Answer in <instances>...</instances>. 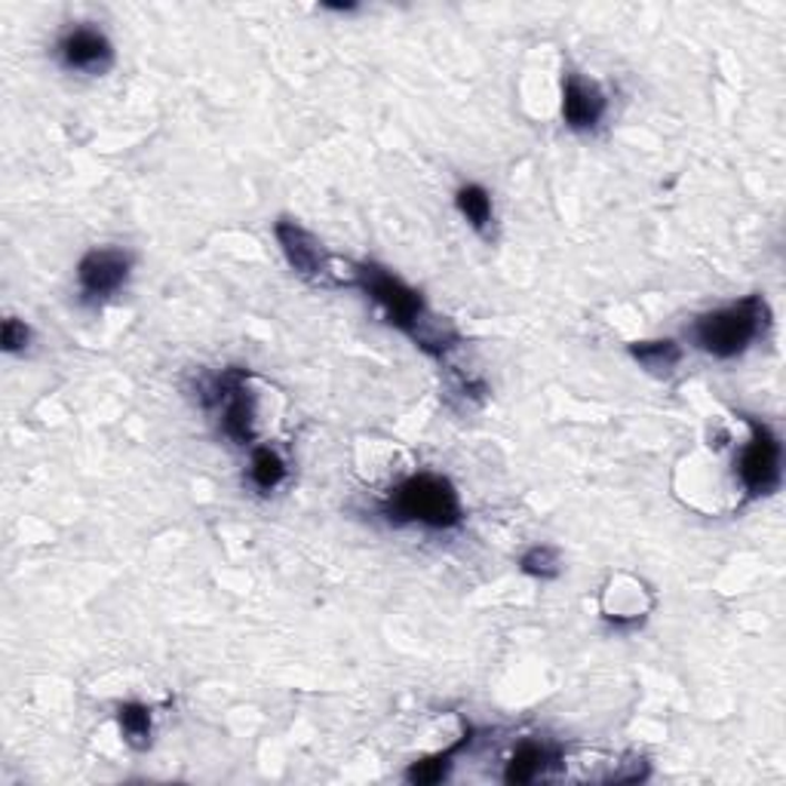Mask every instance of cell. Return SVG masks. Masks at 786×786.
I'll return each instance as SVG.
<instances>
[{"instance_id": "cell-10", "label": "cell", "mask_w": 786, "mask_h": 786, "mask_svg": "<svg viewBox=\"0 0 786 786\" xmlns=\"http://www.w3.org/2000/svg\"><path fill=\"white\" fill-rule=\"evenodd\" d=\"M630 354L633 360H639L651 375H670L672 369L679 366L682 360V347L670 338H660V342H636L630 344Z\"/></svg>"}, {"instance_id": "cell-3", "label": "cell", "mask_w": 786, "mask_h": 786, "mask_svg": "<svg viewBox=\"0 0 786 786\" xmlns=\"http://www.w3.org/2000/svg\"><path fill=\"white\" fill-rule=\"evenodd\" d=\"M354 283H360L384 307V314H387V320H391L396 330H403L419 342L421 323L428 317L424 298H421L419 292L409 289L403 279H396L379 265H356Z\"/></svg>"}, {"instance_id": "cell-13", "label": "cell", "mask_w": 786, "mask_h": 786, "mask_svg": "<svg viewBox=\"0 0 786 786\" xmlns=\"http://www.w3.org/2000/svg\"><path fill=\"white\" fill-rule=\"evenodd\" d=\"M117 719H120V731L127 737L129 747L145 749L151 744V710L145 704H124L117 710Z\"/></svg>"}, {"instance_id": "cell-5", "label": "cell", "mask_w": 786, "mask_h": 786, "mask_svg": "<svg viewBox=\"0 0 786 786\" xmlns=\"http://www.w3.org/2000/svg\"><path fill=\"white\" fill-rule=\"evenodd\" d=\"M59 59L65 68L71 71H83V75H102L115 62V47L111 40L105 38L102 31L96 28H71L62 40H59Z\"/></svg>"}, {"instance_id": "cell-6", "label": "cell", "mask_w": 786, "mask_h": 786, "mask_svg": "<svg viewBox=\"0 0 786 786\" xmlns=\"http://www.w3.org/2000/svg\"><path fill=\"white\" fill-rule=\"evenodd\" d=\"M129 267L132 262L120 249H92L77 265V283L89 298H105L127 283Z\"/></svg>"}, {"instance_id": "cell-8", "label": "cell", "mask_w": 786, "mask_h": 786, "mask_svg": "<svg viewBox=\"0 0 786 786\" xmlns=\"http://www.w3.org/2000/svg\"><path fill=\"white\" fill-rule=\"evenodd\" d=\"M606 115V96L597 83H587L578 75L562 80V117L571 129H593Z\"/></svg>"}, {"instance_id": "cell-1", "label": "cell", "mask_w": 786, "mask_h": 786, "mask_svg": "<svg viewBox=\"0 0 786 786\" xmlns=\"http://www.w3.org/2000/svg\"><path fill=\"white\" fill-rule=\"evenodd\" d=\"M384 517L396 525L419 522L433 532H449V529L461 525L464 508H461L455 485L445 476L419 473V476L400 482L396 492H391L387 504H384Z\"/></svg>"}, {"instance_id": "cell-9", "label": "cell", "mask_w": 786, "mask_h": 786, "mask_svg": "<svg viewBox=\"0 0 786 786\" xmlns=\"http://www.w3.org/2000/svg\"><path fill=\"white\" fill-rule=\"evenodd\" d=\"M222 428L234 443L249 445L258 436V424H255V400L246 393V387L234 391L225 400V415H222Z\"/></svg>"}, {"instance_id": "cell-15", "label": "cell", "mask_w": 786, "mask_h": 786, "mask_svg": "<svg viewBox=\"0 0 786 786\" xmlns=\"http://www.w3.org/2000/svg\"><path fill=\"white\" fill-rule=\"evenodd\" d=\"M470 737H461L455 747H449L445 753H440V756H433V759H424V762H415L412 768L406 772V780L409 784H436V780H443L445 772H449V759L455 756L458 749L468 744Z\"/></svg>"}, {"instance_id": "cell-16", "label": "cell", "mask_w": 786, "mask_h": 786, "mask_svg": "<svg viewBox=\"0 0 786 786\" xmlns=\"http://www.w3.org/2000/svg\"><path fill=\"white\" fill-rule=\"evenodd\" d=\"M520 566L525 574H532V578H541V581H553L559 574V557L553 547H544L538 544L532 547V550H525L520 559Z\"/></svg>"}, {"instance_id": "cell-11", "label": "cell", "mask_w": 786, "mask_h": 786, "mask_svg": "<svg viewBox=\"0 0 786 786\" xmlns=\"http://www.w3.org/2000/svg\"><path fill=\"white\" fill-rule=\"evenodd\" d=\"M557 759L553 753L547 747H538V744H525L513 753V759L508 762V772H504V780L508 784H529L534 780L538 774L544 772L550 762Z\"/></svg>"}, {"instance_id": "cell-12", "label": "cell", "mask_w": 786, "mask_h": 786, "mask_svg": "<svg viewBox=\"0 0 786 786\" xmlns=\"http://www.w3.org/2000/svg\"><path fill=\"white\" fill-rule=\"evenodd\" d=\"M455 206L473 228H489V222H492V197H489V190L482 188V185H461L455 190Z\"/></svg>"}, {"instance_id": "cell-2", "label": "cell", "mask_w": 786, "mask_h": 786, "mask_svg": "<svg viewBox=\"0 0 786 786\" xmlns=\"http://www.w3.org/2000/svg\"><path fill=\"white\" fill-rule=\"evenodd\" d=\"M765 326H768L765 298L747 295L737 305L698 317V323L691 326V338L700 351L719 356V360H731V356L744 354L749 344L759 338Z\"/></svg>"}, {"instance_id": "cell-7", "label": "cell", "mask_w": 786, "mask_h": 786, "mask_svg": "<svg viewBox=\"0 0 786 786\" xmlns=\"http://www.w3.org/2000/svg\"><path fill=\"white\" fill-rule=\"evenodd\" d=\"M274 234H277L279 249H283V255H286V262H289V267L295 274L314 279L323 277V274L330 271L323 243H320L311 230L302 228L298 222L279 218L277 225H274Z\"/></svg>"}, {"instance_id": "cell-17", "label": "cell", "mask_w": 786, "mask_h": 786, "mask_svg": "<svg viewBox=\"0 0 786 786\" xmlns=\"http://www.w3.org/2000/svg\"><path fill=\"white\" fill-rule=\"evenodd\" d=\"M28 338H31V332H28V326L22 323V320H16V317L3 320V332H0V342H3V351H7V354H16V351H26Z\"/></svg>"}, {"instance_id": "cell-14", "label": "cell", "mask_w": 786, "mask_h": 786, "mask_svg": "<svg viewBox=\"0 0 786 786\" xmlns=\"http://www.w3.org/2000/svg\"><path fill=\"white\" fill-rule=\"evenodd\" d=\"M249 476H253L255 489L274 492L279 482L286 480V464H283V458H279L274 449H255Z\"/></svg>"}, {"instance_id": "cell-4", "label": "cell", "mask_w": 786, "mask_h": 786, "mask_svg": "<svg viewBox=\"0 0 786 786\" xmlns=\"http://www.w3.org/2000/svg\"><path fill=\"white\" fill-rule=\"evenodd\" d=\"M737 476L749 498L774 495L780 489V440L768 424L749 421V443L744 445Z\"/></svg>"}]
</instances>
